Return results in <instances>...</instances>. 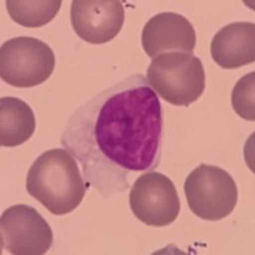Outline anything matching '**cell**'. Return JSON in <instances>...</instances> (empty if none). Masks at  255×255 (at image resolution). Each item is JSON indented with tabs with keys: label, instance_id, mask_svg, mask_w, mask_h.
Instances as JSON below:
<instances>
[{
	"label": "cell",
	"instance_id": "1",
	"mask_svg": "<svg viewBox=\"0 0 255 255\" xmlns=\"http://www.w3.org/2000/svg\"><path fill=\"white\" fill-rule=\"evenodd\" d=\"M162 128L158 96L134 74L77 109L60 142L81 163L87 188L109 198L127 190L131 172L158 165Z\"/></svg>",
	"mask_w": 255,
	"mask_h": 255
},
{
	"label": "cell",
	"instance_id": "2",
	"mask_svg": "<svg viewBox=\"0 0 255 255\" xmlns=\"http://www.w3.org/2000/svg\"><path fill=\"white\" fill-rule=\"evenodd\" d=\"M26 189L50 213L64 216L78 208L87 185L77 159L64 148H52L32 163Z\"/></svg>",
	"mask_w": 255,
	"mask_h": 255
},
{
	"label": "cell",
	"instance_id": "3",
	"mask_svg": "<svg viewBox=\"0 0 255 255\" xmlns=\"http://www.w3.org/2000/svg\"><path fill=\"white\" fill-rule=\"evenodd\" d=\"M151 88L168 104L188 108L203 95L206 72L193 54L171 51L153 58L147 69Z\"/></svg>",
	"mask_w": 255,
	"mask_h": 255
},
{
	"label": "cell",
	"instance_id": "4",
	"mask_svg": "<svg viewBox=\"0 0 255 255\" xmlns=\"http://www.w3.org/2000/svg\"><path fill=\"white\" fill-rule=\"evenodd\" d=\"M184 191L190 211L206 221L226 218L238 204L235 180L217 166L202 163L194 168L186 177Z\"/></svg>",
	"mask_w": 255,
	"mask_h": 255
},
{
	"label": "cell",
	"instance_id": "5",
	"mask_svg": "<svg viewBox=\"0 0 255 255\" xmlns=\"http://www.w3.org/2000/svg\"><path fill=\"white\" fill-rule=\"evenodd\" d=\"M54 69L55 54L38 38L19 36L0 47V77L9 86L36 87L47 81Z\"/></svg>",
	"mask_w": 255,
	"mask_h": 255
},
{
	"label": "cell",
	"instance_id": "6",
	"mask_svg": "<svg viewBox=\"0 0 255 255\" xmlns=\"http://www.w3.org/2000/svg\"><path fill=\"white\" fill-rule=\"evenodd\" d=\"M129 203L133 215L147 226H168L180 213V199L174 183L157 171L145 172L134 181Z\"/></svg>",
	"mask_w": 255,
	"mask_h": 255
},
{
	"label": "cell",
	"instance_id": "7",
	"mask_svg": "<svg viewBox=\"0 0 255 255\" xmlns=\"http://www.w3.org/2000/svg\"><path fill=\"white\" fill-rule=\"evenodd\" d=\"M54 235L49 223L33 207H9L0 218L1 249L14 255L46 254Z\"/></svg>",
	"mask_w": 255,
	"mask_h": 255
},
{
	"label": "cell",
	"instance_id": "8",
	"mask_svg": "<svg viewBox=\"0 0 255 255\" xmlns=\"http://www.w3.org/2000/svg\"><path fill=\"white\" fill-rule=\"evenodd\" d=\"M124 5L119 0H74L70 22L77 36L93 45L108 44L122 31Z\"/></svg>",
	"mask_w": 255,
	"mask_h": 255
},
{
	"label": "cell",
	"instance_id": "9",
	"mask_svg": "<svg viewBox=\"0 0 255 255\" xmlns=\"http://www.w3.org/2000/svg\"><path fill=\"white\" fill-rule=\"evenodd\" d=\"M195 45L194 27L189 19L177 13H158L143 27L142 46L152 59L171 51L191 54Z\"/></svg>",
	"mask_w": 255,
	"mask_h": 255
},
{
	"label": "cell",
	"instance_id": "10",
	"mask_svg": "<svg viewBox=\"0 0 255 255\" xmlns=\"http://www.w3.org/2000/svg\"><path fill=\"white\" fill-rule=\"evenodd\" d=\"M213 61L222 69H238L255 61V24L235 22L221 28L211 44Z\"/></svg>",
	"mask_w": 255,
	"mask_h": 255
},
{
	"label": "cell",
	"instance_id": "11",
	"mask_svg": "<svg viewBox=\"0 0 255 255\" xmlns=\"http://www.w3.org/2000/svg\"><path fill=\"white\" fill-rule=\"evenodd\" d=\"M36 130L35 114L23 100L0 99V144L17 147L23 144Z\"/></svg>",
	"mask_w": 255,
	"mask_h": 255
},
{
	"label": "cell",
	"instance_id": "12",
	"mask_svg": "<svg viewBox=\"0 0 255 255\" xmlns=\"http://www.w3.org/2000/svg\"><path fill=\"white\" fill-rule=\"evenodd\" d=\"M6 9L15 23L37 28L51 22L60 10V0H6Z\"/></svg>",
	"mask_w": 255,
	"mask_h": 255
},
{
	"label": "cell",
	"instance_id": "13",
	"mask_svg": "<svg viewBox=\"0 0 255 255\" xmlns=\"http://www.w3.org/2000/svg\"><path fill=\"white\" fill-rule=\"evenodd\" d=\"M255 73L252 72L240 79L234 87L231 96L232 108L240 118L249 122L255 120L254 81Z\"/></svg>",
	"mask_w": 255,
	"mask_h": 255
}]
</instances>
